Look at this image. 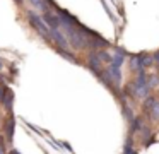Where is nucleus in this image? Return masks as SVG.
Here are the masks:
<instances>
[{
  "instance_id": "obj_7",
  "label": "nucleus",
  "mask_w": 159,
  "mask_h": 154,
  "mask_svg": "<svg viewBox=\"0 0 159 154\" xmlns=\"http://www.w3.org/2000/svg\"><path fill=\"white\" fill-rule=\"evenodd\" d=\"M89 67L93 68V70L96 72L98 75L101 74V60L96 57V53H91V55H89Z\"/></svg>"
},
{
  "instance_id": "obj_2",
  "label": "nucleus",
  "mask_w": 159,
  "mask_h": 154,
  "mask_svg": "<svg viewBox=\"0 0 159 154\" xmlns=\"http://www.w3.org/2000/svg\"><path fill=\"white\" fill-rule=\"evenodd\" d=\"M147 92H149L147 77H145L144 72H139L137 79H135V82H134V94L139 96V98H144V96H147Z\"/></svg>"
},
{
  "instance_id": "obj_6",
  "label": "nucleus",
  "mask_w": 159,
  "mask_h": 154,
  "mask_svg": "<svg viewBox=\"0 0 159 154\" xmlns=\"http://www.w3.org/2000/svg\"><path fill=\"white\" fill-rule=\"evenodd\" d=\"M145 111H149V116L152 120H159V101L154 98L145 99Z\"/></svg>"
},
{
  "instance_id": "obj_12",
  "label": "nucleus",
  "mask_w": 159,
  "mask_h": 154,
  "mask_svg": "<svg viewBox=\"0 0 159 154\" xmlns=\"http://www.w3.org/2000/svg\"><path fill=\"white\" fill-rule=\"evenodd\" d=\"M4 68V62H2V58H0V70Z\"/></svg>"
},
{
  "instance_id": "obj_10",
  "label": "nucleus",
  "mask_w": 159,
  "mask_h": 154,
  "mask_svg": "<svg viewBox=\"0 0 159 154\" xmlns=\"http://www.w3.org/2000/svg\"><path fill=\"white\" fill-rule=\"evenodd\" d=\"M0 154H7V147H5L4 135H0Z\"/></svg>"
},
{
  "instance_id": "obj_4",
  "label": "nucleus",
  "mask_w": 159,
  "mask_h": 154,
  "mask_svg": "<svg viewBox=\"0 0 159 154\" xmlns=\"http://www.w3.org/2000/svg\"><path fill=\"white\" fill-rule=\"evenodd\" d=\"M4 89V92H2V99H0V103L4 105L5 111L12 113V105H14V91H12L11 87H2Z\"/></svg>"
},
{
  "instance_id": "obj_8",
  "label": "nucleus",
  "mask_w": 159,
  "mask_h": 154,
  "mask_svg": "<svg viewBox=\"0 0 159 154\" xmlns=\"http://www.w3.org/2000/svg\"><path fill=\"white\" fill-rule=\"evenodd\" d=\"M29 2L33 3V7L38 10H41V12H48V2L46 0H29Z\"/></svg>"
},
{
  "instance_id": "obj_13",
  "label": "nucleus",
  "mask_w": 159,
  "mask_h": 154,
  "mask_svg": "<svg viewBox=\"0 0 159 154\" xmlns=\"http://www.w3.org/2000/svg\"><path fill=\"white\" fill-rule=\"evenodd\" d=\"M16 2H17V3H22V0H16Z\"/></svg>"
},
{
  "instance_id": "obj_11",
  "label": "nucleus",
  "mask_w": 159,
  "mask_h": 154,
  "mask_svg": "<svg viewBox=\"0 0 159 154\" xmlns=\"http://www.w3.org/2000/svg\"><path fill=\"white\" fill-rule=\"evenodd\" d=\"M7 154H21V152H19V151L17 149H12V151H9V152Z\"/></svg>"
},
{
  "instance_id": "obj_5",
  "label": "nucleus",
  "mask_w": 159,
  "mask_h": 154,
  "mask_svg": "<svg viewBox=\"0 0 159 154\" xmlns=\"http://www.w3.org/2000/svg\"><path fill=\"white\" fill-rule=\"evenodd\" d=\"M4 130H5V139H7L9 142H12V139H14V132H16V118H14L12 113H9V116L5 118Z\"/></svg>"
},
{
  "instance_id": "obj_3",
  "label": "nucleus",
  "mask_w": 159,
  "mask_h": 154,
  "mask_svg": "<svg viewBox=\"0 0 159 154\" xmlns=\"http://www.w3.org/2000/svg\"><path fill=\"white\" fill-rule=\"evenodd\" d=\"M152 65V57L149 55H135L132 58V68L137 72H144L145 67H151Z\"/></svg>"
},
{
  "instance_id": "obj_1",
  "label": "nucleus",
  "mask_w": 159,
  "mask_h": 154,
  "mask_svg": "<svg viewBox=\"0 0 159 154\" xmlns=\"http://www.w3.org/2000/svg\"><path fill=\"white\" fill-rule=\"evenodd\" d=\"M28 17H29V22H31V26L34 27L36 31H38L39 34H41V38L45 41H48V43H52V31L48 29V26H46L45 22H43V19L38 16V14H33V12H29L28 14Z\"/></svg>"
},
{
  "instance_id": "obj_9",
  "label": "nucleus",
  "mask_w": 159,
  "mask_h": 154,
  "mask_svg": "<svg viewBox=\"0 0 159 154\" xmlns=\"http://www.w3.org/2000/svg\"><path fill=\"white\" fill-rule=\"evenodd\" d=\"M142 127V123H140V118H135V120H132V132H137L139 128Z\"/></svg>"
}]
</instances>
